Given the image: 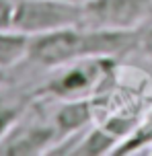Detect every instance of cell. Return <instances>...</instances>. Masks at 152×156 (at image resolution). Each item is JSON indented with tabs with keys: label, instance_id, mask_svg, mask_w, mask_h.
<instances>
[{
	"label": "cell",
	"instance_id": "8992f818",
	"mask_svg": "<svg viewBox=\"0 0 152 156\" xmlns=\"http://www.w3.org/2000/svg\"><path fill=\"white\" fill-rule=\"evenodd\" d=\"M49 121L56 127L58 138L88 127L90 123H95L90 97H87V99H62V101H58L56 109H54V115H51Z\"/></svg>",
	"mask_w": 152,
	"mask_h": 156
},
{
	"label": "cell",
	"instance_id": "7a4b0ae2",
	"mask_svg": "<svg viewBox=\"0 0 152 156\" xmlns=\"http://www.w3.org/2000/svg\"><path fill=\"white\" fill-rule=\"evenodd\" d=\"M115 58L93 55L54 68L41 94H48L56 101L62 99H87L103 90V82H111V72L115 68Z\"/></svg>",
	"mask_w": 152,
	"mask_h": 156
},
{
	"label": "cell",
	"instance_id": "8fae6325",
	"mask_svg": "<svg viewBox=\"0 0 152 156\" xmlns=\"http://www.w3.org/2000/svg\"><path fill=\"white\" fill-rule=\"evenodd\" d=\"M138 47H140V49H144L146 58L152 62V27L146 33L140 35V39H138Z\"/></svg>",
	"mask_w": 152,
	"mask_h": 156
},
{
	"label": "cell",
	"instance_id": "30bf717a",
	"mask_svg": "<svg viewBox=\"0 0 152 156\" xmlns=\"http://www.w3.org/2000/svg\"><path fill=\"white\" fill-rule=\"evenodd\" d=\"M16 0H0V29H12Z\"/></svg>",
	"mask_w": 152,
	"mask_h": 156
},
{
	"label": "cell",
	"instance_id": "ba28073f",
	"mask_svg": "<svg viewBox=\"0 0 152 156\" xmlns=\"http://www.w3.org/2000/svg\"><path fill=\"white\" fill-rule=\"evenodd\" d=\"M119 144V138L113 136L109 129H105L99 123H90L84 129L82 138L78 140L72 156H105L113 154L115 146Z\"/></svg>",
	"mask_w": 152,
	"mask_h": 156
},
{
	"label": "cell",
	"instance_id": "52a82bcc",
	"mask_svg": "<svg viewBox=\"0 0 152 156\" xmlns=\"http://www.w3.org/2000/svg\"><path fill=\"white\" fill-rule=\"evenodd\" d=\"M31 35L16 29H0V72L10 70L27 60Z\"/></svg>",
	"mask_w": 152,
	"mask_h": 156
},
{
	"label": "cell",
	"instance_id": "5b68a950",
	"mask_svg": "<svg viewBox=\"0 0 152 156\" xmlns=\"http://www.w3.org/2000/svg\"><path fill=\"white\" fill-rule=\"evenodd\" d=\"M23 117L0 140V154L4 156L48 154L51 144L58 140V132L54 123L51 121L49 123H27V121H23Z\"/></svg>",
	"mask_w": 152,
	"mask_h": 156
},
{
	"label": "cell",
	"instance_id": "3957f363",
	"mask_svg": "<svg viewBox=\"0 0 152 156\" xmlns=\"http://www.w3.org/2000/svg\"><path fill=\"white\" fill-rule=\"evenodd\" d=\"M82 4L62 0H16L12 29L35 37L58 29L82 25Z\"/></svg>",
	"mask_w": 152,
	"mask_h": 156
},
{
	"label": "cell",
	"instance_id": "277c9868",
	"mask_svg": "<svg viewBox=\"0 0 152 156\" xmlns=\"http://www.w3.org/2000/svg\"><path fill=\"white\" fill-rule=\"evenodd\" d=\"M152 16V0H88L82 12V27L138 31Z\"/></svg>",
	"mask_w": 152,
	"mask_h": 156
},
{
	"label": "cell",
	"instance_id": "7c38bea8",
	"mask_svg": "<svg viewBox=\"0 0 152 156\" xmlns=\"http://www.w3.org/2000/svg\"><path fill=\"white\" fill-rule=\"evenodd\" d=\"M62 2H72V4H82V6H84L88 0H62Z\"/></svg>",
	"mask_w": 152,
	"mask_h": 156
},
{
	"label": "cell",
	"instance_id": "4fadbf2b",
	"mask_svg": "<svg viewBox=\"0 0 152 156\" xmlns=\"http://www.w3.org/2000/svg\"><path fill=\"white\" fill-rule=\"evenodd\" d=\"M146 154H152V144L148 146V150H146Z\"/></svg>",
	"mask_w": 152,
	"mask_h": 156
},
{
	"label": "cell",
	"instance_id": "6da1fadb",
	"mask_svg": "<svg viewBox=\"0 0 152 156\" xmlns=\"http://www.w3.org/2000/svg\"><path fill=\"white\" fill-rule=\"evenodd\" d=\"M138 31H113V29H95V27H66L51 33L31 37V47L27 60L41 68L54 70L62 64L74 62L80 58L93 55H115L123 54L138 45Z\"/></svg>",
	"mask_w": 152,
	"mask_h": 156
},
{
	"label": "cell",
	"instance_id": "9c48e42d",
	"mask_svg": "<svg viewBox=\"0 0 152 156\" xmlns=\"http://www.w3.org/2000/svg\"><path fill=\"white\" fill-rule=\"evenodd\" d=\"M29 103L31 99L27 94L0 84V140L21 121L29 109Z\"/></svg>",
	"mask_w": 152,
	"mask_h": 156
}]
</instances>
